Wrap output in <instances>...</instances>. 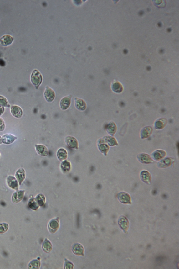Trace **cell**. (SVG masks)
Instances as JSON below:
<instances>
[{
  "instance_id": "4fadbf2b",
  "label": "cell",
  "mask_w": 179,
  "mask_h": 269,
  "mask_svg": "<svg viewBox=\"0 0 179 269\" xmlns=\"http://www.w3.org/2000/svg\"><path fill=\"white\" fill-rule=\"evenodd\" d=\"M57 156L58 159L63 161L66 160L68 157V153L66 150L64 148H60L57 152Z\"/></svg>"
},
{
  "instance_id": "8992f818",
  "label": "cell",
  "mask_w": 179,
  "mask_h": 269,
  "mask_svg": "<svg viewBox=\"0 0 179 269\" xmlns=\"http://www.w3.org/2000/svg\"><path fill=\"white\" fill-rule=\"evenodd\" d=\"M11 112L12 115L17 118H21L23 114V110L21 108L16 105L11 106Z\"/></svg>"
},
{
  "instance_id": "ac0fdd59",
  "label": "cell",
  "mask_w": 179,
  "mask_h": 269,
  "mask_svg": "<svg viewBox=\"0 0 179 269\" xmlns=\"http://www.w3.org/2000/svg\"><path fill=\"white\" fill-rule=\"evenodd\" d=\"M59 224L57 220H53L50 223L49 227L50 230L55 232L59 228Z\"/></svg>"
},
{
  "instance_id": "7402d4cb",
  "label": "cell",
  "mask_w": 179,
  "mask_h": 269,
  "mask_svg": "<svg viewBox=\"0 0 179 269\" xmlns=\"http://www.w3.org/2000/svg\"><path fill=\"white\" fill-rule=\"evenodd\" d=\"M1 154H0V158H1Z\"/></svg>"
},
{
  "instance_id": "52a82bcc",
  "label": "cell",
  "mask_w": 179,
  "mask_h": 269,
  "mask_svg": "<svg viewBox=\"0 0 179 269\" xmlns=\"http://www.w3.org/2000/svg\"><path fill=\"white\" fill-rule=\"evenodd\" d=\"M74 106L79 111H84L86 108L85 102L81 98H76L74 99Z\"/></svg>"
},
{
  "instance_id": "9c48e42d",
  "label": "cell",
  "mask_w": 179,
  "mask_h": 269,
  "mask_svg": "<svg viewBox=\"0 0 179 269\" xmlns=\"http://www.w3.org/2000/svg\"><path fill=\"white\" fill-rule=\"evenodd\" d=\"M15 177L19 185H21L26 178L25 170L22 168L18 169L16 173Z\"/></svg>"
},
{
  "instance_id": "7a4b0ae2",
  "label": "cell",
  "mask_w": 179,
  "mask_h": 269,
  "mask_svg": "<svg viewBox=\"0 0 179 269\" xmlns=\"http://www.w3.org/2000/svg\"><path fill=\"white\" fill-rule=\"evenodd\" d=\"M44 97L48 102H52L55 98V92L49 87L47 86L44 92Z\"/></svg>"
},
{
  "instance_id": "5b68a950",
  "label": "cell",
  "mask_w": 179,
  "mask_h": 269,
  "mask_svg": "<svg viewBox=\"0 0 179 269\" xmlns=\"http://www.w3.org/2000/svg\"><path fill=\"white\" fill-rule=\"evenodd\" d=\"M71 96L68 95L63 98L59 103V106L62 110H66L69 107L71 103Z\"/></svg>"
},
{
  "instance_id": "8fae6325",
  "label": "cell",
  "mask_w": 179,
  "mask_h": 269,
  "mask_svg": "<svg viewBox=\"0 0 179 269\" xmlns=\"http://www.w3.org/2000/svg\"><path fill=\"white\" fill-rule=\"evenodd\" d=\"M65 142L68 146L73 149H77L79 147V144L77 140L72 136H68L65 138Z\"/></svg>"
},
{
  "instance_id": "277c9868",
  "label": "cell",
  "mask_w": 179,
  "mask_h": 269,
  "mask_svg": "<svg viewBox=\"0 0 179 269\" xmlns=\"http://www.w3.org/2000/svg\"><path fill=\"white\" fill-rule=\"evenodd\" d=\"M13 37L10 34H5L0 38V44L3 46H10L13 43Z\"/></svg>"
},
{
  "instance_id": "603a6c76",
  "label": "cell",
  "mask_w": 179,
  "mask_h": 269,
  "mask_svg": "<svg viewBox=\"0 0 179 269\" xmlns=\"http://www.w3.org/2000/svg\"><path fill=\"white\" fill-rule=\"evenodd\" d=\"M0 21H1V19H0Z\"/></svg>"
},
{
  "instance_id": "7c38bea8",
  "label": "cell",
  "mask_w": 179,
  "mask_h": 269,
  "mask_svg": "<svg viewBox=\"0 0 179 269\" xmlns=\"http://www.w3.org/2000/svg\"><path fill=\"white\" fill-rule=\"evenodd\" d=\"M35 147L37 153L41 156H45L49 155L48 149L44 145H35Z\"/></svg>"
},
{
  "instance_id": "9a60e30c",
  "label": "cell",
  "mask_w": 179,
  "mask_h": 269,
  "mask_svg": "<svg viewBox=\"0 0 179 269\" xmlns=\"http://www.w3.org/2000/svg\"><path fill=\"white\" fill-rule=\"evenodd\" d=\"M28 204L30 208L33 210H37L39 207V205L35 201V198H32L29 200Z\"/></svg>"
},
{
  "instance_id": "6da1fadb",
  "label": "cell",
  "mask_w": 179,
  "mask_h": 269,
  "mask_svg": "<svg viewBox=\"0 0 179 269\" xmlns=\"http://www.w3.org/2000/svg\"><path fill=\"white\" fill-rule=\"evenodd\" d=\"M31 82L36 89L38 88L43 82V76L37 69L33 71L31 76Z\"/></svg>"
},
{
  "instance_id": "44dd1931",
  "label": "cell",
  "mask_w": 179,
  "mask_h": 269,
  "mask_svg": "<svg viewBox=\"0 0 179 269\" xmlns=\"http://www.w3.org/2000/svg\"><path fill=\"white\" fill-rule=\"evenodd\" d=\"M2 137H1V136H0V145H1L2 144Z\"/></svg>"
},
{
  "instance_id": "5bb4252c",
  "label": "cell",
  "mask_w": 179,
  "mask_h": 269,
  "mask_svg": "<svg viewBox=\"0 0 179 269\" xmlns=\"http://www.w3.org/2000/svg\"><path fill=\"white\" fill-rule=\"evenodd\" d=\"M71 167L70 163L69 161L67 160L64 161L62 163L61 166L62 171L65 173L68 172L70 171Z\"/></svg>"
},
{
  "instance_id": "3957f363",
  "label": "cell",
  "mask_w": 179,
  "mask_h": 269,
  "mask_svg": "<svg viewBox=\"0 0 179 269\" xmlns=\"http://www.w3.org/2000/svg\"><path fill=\"white\" fill-rule=\"evenodd\" d=\"M7 182L8 186L11 189L16 191L18 190L19 183L16 177L13 176H8L7 178Z\"/></svg>"
},
{
  "instance_id": "ba28073f",
  "label": "cell",
  "mask_w": 179,
  "mask_h": 269,
  "mask_svg": "<svg viewBox=\"0 0 179 269\" xmlns=\"http://www.w3.org/2000/svg\"><path fill=\"white\" fill-rule=\"evenodd\" d=\"M25 191L24 190H17L15 192L12 196V201L15 203H19L23 199L24 196Z\"/></svg>"
},
{
  "instance_id": "ffe728a7",
  "label": "cell",
  "mask_w": 179,
  "mask_h": 269,
  "mask_svg": "<svg viewBox=\"0 0 179 269\" xmlns=\"http://www.w3.org/2000/svg\"><path fill=\"white\" fill-rule=\"evenodd\" d=\"M5 112V108L3 107L0 106V116L3 114Z\"/></svg>"
},
{
  "instance_id": "30bf717a",
  "label": "cell",
  "mask_w": 179,
  "mask_h": 269,
  "mask_svg": "<svg viewBox=\"0 0 179 269\" xmlns=\"http://www.w3.org/2000/svg\"><path fill=\"white\" fill-rule=\"evenodd\" d=\"M17 137L10 134H5L2 137V143L6 145H10L15 141Z\"/></svg>"
},
{
  "instance_id": "d6986e66",
  "label": "cell",
  "mask_w": 179,
  "mask_h": 269,
  "mask_svg": "<svg viewBox=\"0 0 179 269\" xmlns=\"http://www.w3.org/2000/svg\"><path fill=\"white\" fill-rule=\"evenodd\" d=\"M5 128V122L2 118L0 117V131H4Z\"/></svg>"
},
{
  "instance_id": "2e32d148",
  "label": "cell",
  "mask_w": 179,
  "mask_h": 269,
  "mask_svg": "<svg viewBox=\"0 0 179 269\" xmlns=\"http://www.w3.org/2000/svg\"><path fill=\"white\" fill-rule=\"evenodd\" d=\"M38 205L40 206L43 205L45 203L46 200L44 196L41 194L38 195L35 198Z\"/></svg>"
},
{
  "instance_id": "e0dca14e",
  "label": "cell",
  "mask_w": 179,
  "mask_h": 269,
  "mask_svg": "<svg viewBox=\"0 0 179 269\" xmlns=\"http://www.w3.org/2000/svg\"><path fill=\"white\" fill-rule=\"evenodd\" d=\"M0 106L5 107H9L10 105L5 97L0 95Z\"/></svg>"
}]
</instances>
